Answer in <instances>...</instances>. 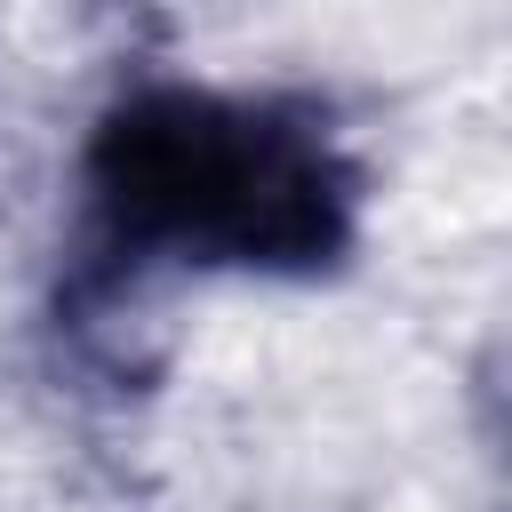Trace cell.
Masks as SVG:
<instances>
[{
	"label": "cell",
	"mask_w": 512,
	"mask_h": 512,
	"mask_svg": "<svg viewBox=\"0 0 512 512\" xmlns=\"http://www.w3.org/2000/svg\"><path fill=\"white\" fill-rule=\"evenodd\" d=\"M88 216L112 264L328 272L352 240V176L288 104L136 88L88 144Z\"/></svg>",
	"instance_id": "obj_1"
}]
</instances>
